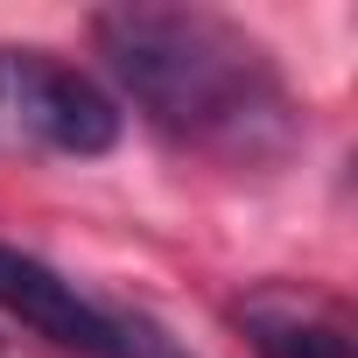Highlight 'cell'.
I'll list each match as a JSON object with an SVG mask.
<instances>
[{"instance_id":"obj_5","label":"cell","mask_w":358,"mask_h":358,"mask_svg":"<svg viewBox=\"0 0 358 358\" xmlns=\"http://www.w3.org/2000/svg\"><path fill=\"white\" fill-rule=\"evenodd\" d=\"M120 358H183L162 330H148V323H120Z\"/></svg>"},{"instance_id":"obj_4","label":"cell","mask_w":358,"mask_h":358,"mask_svg":"<svg viewBox=\"0 0 358 358\" xmlns=\"http://www.w3.org/2000/svg\"><path fill=\"white\" fill-rule=\"evenodd\" d=\"M253 337H260V358H351V330L323 309H253Z\"/></svg>"},{"instance_id":"obj_3","label":"cell","mask_w":358,"mask_h":358,"mask_svg":"<svg viewBox=\"0 0 358 358\" xmlns=\"http://www.w3.org/2000/svg\"><path fill=\"white\" fill-rule=\"evenodd\" d=\"M0 309L22 316L29 330H43L50 344L64 351H85V358H120V323L106 309H92L57 267L15 253V246H0Z\"/></svg>"},{"instance_id":"obj_2","label":"cell","mask_w":358,"mask_h":358,"mask_svg":"<svg viewBox=\"0 0 358 358\" xmlns=\"http://www.w3.org/2000/svg\"><path fill=\"white\" fill-rule=\"evenodd\" d=\"M120 141V106L71 64L43 50H0V148L106 155Z\"/></svg>"},{"instance_id":"obj_1","label":"cell","mask_w":358,"mask_h":358,"mask_svg":"<svg viewBox=\"0 0 358 358\" xmlns=\"http://www.w3.org/2000/svg\"><path fill=\"white\" fill-rule=\"evenodd\" d=\"M99 57L127 99L176 141L218 155H274L295 134V106L267 50L204 8H106Z\"/></svg>"}]
</instances>
